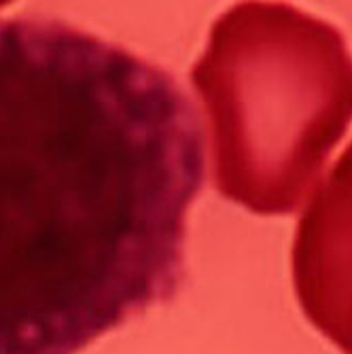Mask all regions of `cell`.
Segmentation results:
<instances>
[{
    "instance_id": "cell-1",
    "label": "cell",
    "mask_w": 352,
    "mask_h": 354,
    "mask_svg": "<svg viewBox=\"0 0 352 354\" xmlns=\"http://www.w3.org/2000/svg\"><path fill=\"white\" fill-rule=\"evenodd\" d=\"M200 115L162 66L49 17H0V354H77L185 272Z\"/></svg>"
},
{
    "instance_id": "cell-2",
    "label": "cell",
    "mask_w": 352,
    "mask_h": 354,
    "mask_svg": "<svg viewBox=\"0 0 352 354\" xmlns=\"http://www.w3.org/2000/svg\"><path fill=\"white\" fill-rule=\"evenodd\" d=\"M208 115L214 183L257 214H291L352 123V53L342 32L291 5L223 13L191 73Z\"/></svg>"
},
{
    "instance_id": "cell-3",
    "label": "cell",
    "mask_w": 352,
    "mask_h": 354,
    "mask_svg": "<svg viewBox=\"0 0 352 354\" xmlns=\"http://www.w3.org/2000/svg\"><path fill=\"white\" fill-rule=\"evenodd\" d=\"M293 282L314 329L352 354V142L297 223Z\"/></svg>"
}]
</instances>
